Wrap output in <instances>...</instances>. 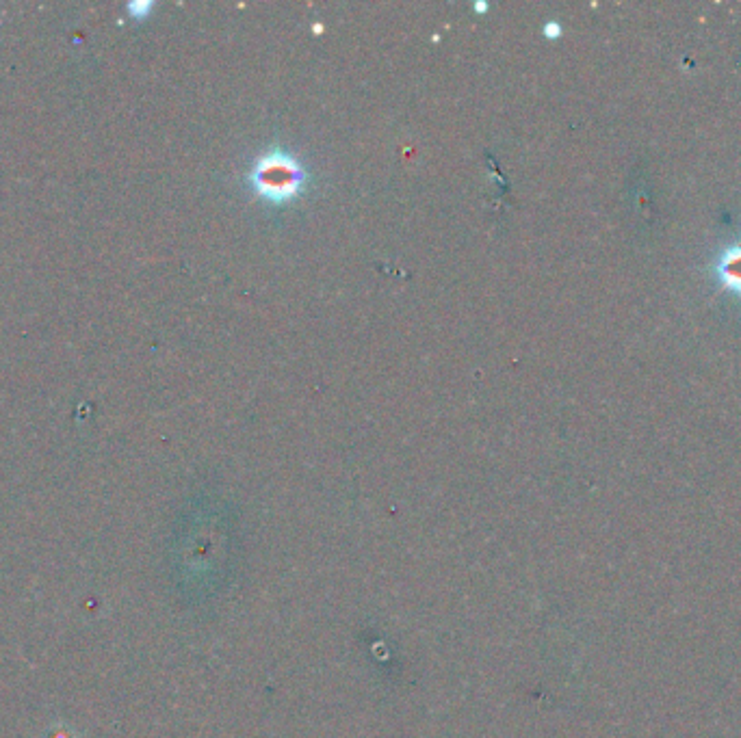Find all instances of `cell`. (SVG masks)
I'll use <instances>...</instances> for the list:
<instances>
[{
	"instance_id": "3",
	"label": "cell",
	"mask_w": 741,
	"mask_h": 738,
	"mask_svg": "<svg viewBox=\"0 0 741 738\" xmlns=\"http://www.w3.org/2000/svg\"><path fill=\"white\" fill-rule=\"evenodd\" d=\"M50 738H76V736H72V732L65 726H57L55 730H50Z\"/></svg>"
},
{
	"instance_id": "2",
	"label": "cell",
	"mask_w": 741,
	"mask_h": 738,
	"mask_svg": "<svg viewBox=\"0 0 741 738\" xmlns=\"http://www.w3.org/2000/svg\"><path fill=\"white\" fill-rule=\"evenodd\" d=\"M715 273L724 288L741 295V243L726 249L715 265Z\"/></svg>"
},
{
	"instance_id": "4",
	"label": "cell",
	"mask_w": 741,
	"mask_h": 738,
	"mask_svg": "<svg viewBox=\"0 0 741 738\" xmlns=\"http://www.w3.org/2000/svg\"><path fill=\"white\" fill-rule=\"evenodd\" d=\"M546 33H553L551 37H557L559 35V26L553 22V24H549V26H546Z\"/></svg>"
},
{
	"instance_id": "1",
	"label": "cell",
	"mask_w": 741,
	"mask_h": 738,
	"mask_svg": "<svg viewBox=\"0 0 741 738\" xmlns=\"http://www.w3.org/2000/svg\"><path fill=\"white\" fill-rule=\"evenodd\" d=\"M308 171L297 156L284 150H271L256 158L250 169V184L258 197L269 204H289L306 189Z\"/></svg>"
}]
</instances>
